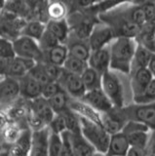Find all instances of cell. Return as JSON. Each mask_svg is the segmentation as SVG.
<instances>
[{
  "label": "cell",
  "mask_w": 155,
  "mask_h": 156,
  "mask_svg": "<svg viewBox=\"0 0 155 156\" xmlns=\"http://www.w3.org/2000/svg\"><path fill=\"white\" fill-rule=\"evenodd\" d=\"M57 81L61 84L62 89L74 99H81L87 91L84 83L82 81L81 75L67 71L64 67H62V71Z\"/></svg>",
  "instance_id": "8"
},
{
  "label": "cell",
  "mask_w": 155,
  "mask_h": 156,
  "mask_svg": "<svg viewBox=\"0 0 155 156\" xmlns=\"http://www.w3.org/2000/svg\"><path fill=\"white\" fill-rule=\"evenodd\" d=\"M36 63L37 62L34 60H31V58L17 56L12 60L6 76H10L19 79V78L23 77V75L27 74Z\"/></svg>",
  "instance_id": "20"
},
{
  "label": "cell",
  "mask_w": 155,
  "mask_h": 156,
  "mask_svg": "<svg viewBox=\"0 0 155 156\" xmlns=\"http://www.w3.org/2000/svg\"><path fill=\"white\" fill-rule=\"evenodd\" d=\"M130 146L131 144L128 140V136L124 134L122 131L112 134L110 135V140L106 155H128Z\"/></svg>",
  "instance_id": "19"
},
{
  "label": "cell",
  "mask_w": 155,
  "mask_h": 156,
  "mask_svg": "<svg viewBox=\"0 0 155 156\" xmlns=\"http://www.w3.org/2000/svg\"><path fill=\"white\" fill-rule=\"evenodd\" d=\"M88 66H89V65H88V62L87 61L81 60V58L74 57L69 54L62 67L69 72L81 75Z\"/></svg>",
  "instance_id": "31"
},
{
  "label": "cell",
  "mask_w": 155,
  "mask_h": 156,
  "mask_svg": "<svg viewBox=\"0 0 155 156\" xmlns=\"http://www.w3.org/2000/svg\"><path fill=\"white\" fill-rule=\"evenodd\" d=\"M128 119L122 110V107H113L101 113V126L110 135L122 131Z\"/></svg>",
  "instance_id": "9"
},
{
  "label": "cell",
  "mask_w": 155,
  "mask_h": 156,
  "mask_svg": "<svg viewBox=\"0 0 155 156\" xmlns=\"http://www.w3.org/2000/svg\"><path fill=\"white\" fill-rule=\"evenodd\" d=\"M122 110L128 120L139 121L146 125L150 130H155V101L122 106Z\"/></svg>",
  "instance_id": "4"
},
{
  "label": "cell",
  "mask_w": 155,
  "mask_h": 156,
  "mask_svg": "<svg viewBox=\"0 0 155 156\" xmlns=\"http://www.w3.org/2000/svg\"><path fill=\"white\" fill-rule=\"evenodd\" d=\"M88 65L92 68L104 74L105 71L110 69V45L92 50L88 60Z\"/></svg>",
  "instance_id": "12"
},
{
  "label": "cell",
  "mask_w": 155,
  "mask_h": 156,
  "mask_svg": "<svg viewBox=\"0 0 155 156\" xmlns=\"http://www.w3.org/2000/svg\"><path fill=\"white\" fill-rule=\"evenodd\" d=\"M46 29L54 35L60 43L65 44L70 34V27L66 19L62 20H48Z\"/></svg>",
  "instance_id": "21"
},
{
  "label": "cell",
  "mask_w": 155,
  "mask_h": 156,
  "mask_svg": "<svg viewBox=\"0 0 155 156\" xmlns=\"http://www.w3.org/2000/svg\"><path fill=\"white\" fill-rule=\"evenodd\" d=\"M69 100L70 96L65 90L58 92L56 95L48 99L55 113H62L65 110L69 108Z\"/></svg>",
  "instance_id": "30"
},
{
  "label": "cell",
  "mask_w": 155,
  "mask_h": 156,
  "mask_svg": "<svg viewBox=\"0 0 155 156\" xmlns=\"http://www.w3.org/2000/svg\"><path fill=\"white\" fill-rule=\"evenodd\" d=\"M128 155H135V156H144L147 155V151L145 148L136 147V146H130Z\"/></svg>",
  "instance_id": "46"
},
{
  "label": "cell",
  "mask_w": 155,
  "mask_h": 156,
  "mask_svg": "<svg viewBox=\"0 0 155 156\" xmlns=\"http://www.w3.org/2000/svg\"><path fill=\"white\" fill-rule=\"evenodd\" d=\"M154 155H155V153H154Z\"/></svg>",
  "instance_id": "49"
},
{
  "label": "cell",
  "mask_w": 155,
  "mask_h": 156,
  "mask_svg": "<svg viewBox=\"0 0 155 156\" xmlns=\"http://www.w3.org/2000/svg\"><path fill=\"white\" fill-rule=\"evenodd\" d=\"M101 89L109 98L114 107H122L125 102L124 88L115 71L109 69L103 74Z\"/></svg>",
  "instance_id": "5"
},
{
  "label": "cell",
  "mask_w": 155,
  "mask_h": 156,
  "mask_svg": "<svg viewBox=\"0 0 155 156\" xmlns=\"http://www.w3.org/2000/svg\"><path fill=\"white\" fill-rule=\"evenodd\" d=\"M65 121L66 130H69L71 133H79L81 132V123H80V117L74 110H72L70 107L62 112Z\"/></svg>",
  "instance_id": "32"
},
{
  "label": "cell",
  "mask_w": 155,
  "mask_h": 156,
  "mask_svg": "<svg viewBox=\"0 0 155 156\" xmlns=\"http://www.w3.org/2000/svg\"><path fill=\"white\" fill-rule=\"evenodd\" d=\"M16 54L19 57L34 60L37 62H43L44 52L41 49L39 42L30 36L21 34L13 40Z\"/></svg>",
  "instance_id": "6"
},
{
  "label": "cell",
  "mask_w": 155,
  "mask_h": 156,
  "mask_svg": "<svg viewBox=\"0 0 155 156\" xmlns=\"http://www.w3.org/2000/svg\"><path fill=\"white\" fill-rule=\"evenodd\" d=\"M134 102L139 104H146V102H154L155 101V78L151 80L148 86L146 87L142 94L133 99Z\"/></svg>",
  "instance_id": "37"
},
{
  "label": "cell",
  "mask_w": 155,
  "mask_h": 156,
  "mask_svg": "<svg viewBox=\"0 0 155 156\" xmlns=\"http://www.w3.org/2000/svg\"><path fill=\"white\" fill-rule=\"evenodd\" d=\"M100 1H103V0H71L69 7L71 8V11H73V10L83 11V10L95 6Z\"/></svg>",
  "instance_id": "42"
},
{
  "label": "cell",
  "mask_w": 155,
  "mask_h": 156,
  "mask_svg": "<svg viewBox=\"0 0 155 156\" xmlns=\"http://www.w3.org/2000/svg\"><path fill=\"white\" fill-rule=\"evenodd\" d=\"M80 100L89 104L95 109L100 111V113L108 111L114 107L112 102L109 100V98L106 96L104 91L101 88L86 91L85 95Z\"/></svg>",
  "instance_id": "11"
},
{
  "label": "cell",
  "mask_w": 155,
  "mask_h": 156,
  "mask_svg": "<svg viewBox=\"0 0 155 156\" xmlns=\"http://www.w3.org/2000/svg\"><path fill=\"white\" fill-rule=\"evenodd\" d=\"M131 89L133 93V99L139 96L146 89V87L151 80L153 76L151 75L147 67L139 68L131 73Z\"/></svg>",
  "instance_id": "17"
},
{
  "label": "cell",
  "mask_w": 155,
  "mask_h": 156,
  "mask_svg": "<svg viewBox=\"0 0 155 156\" xmlns=\"http://www.w3.org/2000/svg\"><path fill=\"white\" fill-rule=\"evenodd\" d=\"M62 135V155H73V148H72V140H71V132L69 130L64 131Z\"/></svg>",
  "instance_id": "43"
},
{
  "label": "cell",
  "mask_w": 155,
  "mask_h": 156,
  "mask_svg": "<svg viewBox=\"0 0 155 156\" xmlns=\"http://www.w3.org/2000/svg\"><path fill=\"white\" fill-rule=\"evenodd\" d=\"M38 42H39V45L43 50V52L46 50H49L50 48L54 47L57 45V44L60 43L59 40H58V39L53 35L49 30H47V29L45 30L44 34H43L41 39Z\"/></svg>",
  "instance_id": "40"
},
{
  "label": "cell",
  "mask_w": 155,
  "mask_h": 156,
  "mask_svg": "<svg viewBox=\"0 0 155 156\" xmlns=\"http://www.w3.org/2000/svg\"><path fill=\"white\" fill-rule=\"evenodd\" d=\"M17 57L13 40L6 37H1L0 40V58H14Z\"/></svg>",
  "instance_id": "35"
},
{
  "label": "cell",
  "mask_w": 155,
  "mask_h": 156,
  "mask_svg": "<svg viewBox=\"0 0 155 156\" xmlns=\"http://www.w3.org/2000/svg\"><path fill=\"white\" fill-rule=\"evenodd\" d=\"M69 107L72 110H74L80 117H83V118L101 125V113L84 101L70 97Z\"/></svg>",
  "instance_id": "16"
},
{
  "label": "cell",
  "mask_w": 155,
  "mask_h": 156,
  "mask_svg": "<svg viewBox=\"0 0 155 156\" xmlns=\"http://www.w3.org/2000/svg\"><path fill=\"white\" fill-rule=\"evenodd\" d=\"M80 123L82 134L96 148L97 153L106 155L110 140V134L100 124L83 117H80Z\"/></svg>",
  "instance_id": "3"
},
{
  "label": "cell",
  "mask_w": 155,
  "mask_h": 156,
  "mask_svg": "<svg viewBox=\"0 0 155 156\" xmlns=\"http://www.w3.org/2000/svg\"><path fill=\"white\" fill-rule=\"evenodd\" d=\"M126 3H132V0H103V1H100V3L95 5V6L83 10V11L94 17H98L100 14L109 12L111 10H113Z\"/></svg>",
  "instance_id": "26"
},
{
  "label": "cell",
  "mask_w": 155,
  "mask_h": 156,
  "mask_svg": "<svg viewBox=\"0 0 155 156\" xmlns=\"http://www.w3.org/2000/svg\"><path fill=\"white\" fill-rule=\"evenodd\" d=\"M0 96L2 104H9L21 95L19 79L10 76H2L0 85Z\"/></svg>",
  "instance_id": "15"
},
{
  "label": "cell",
  "mask_w": 155,
  "mask_h": 156,
  "mask_svg": "<svg viewBox=\"0 0 155 156\" xmlns=\"http://www.w3.org/2000/svg\"><path fill=\"white\" fill-rule=\"evenodd\" d=\"M69 7L65 2L61 0H52L46 7V15L48 20L66 19L69 15Z\"/></svg>",
  "instance_id": "27"
},
{
  "label": "cell",
  "mask_w": 155,
  "mask_h": 156,
  "mask_svg": "<svg viewBox=\"0 0 155 156\" xmlns=\"http://www.w3.org/2000/svg\"><path fill=\"white\" fill-rule=\"evenodd\" d=\"M30 111L39 117L46 125L50 123L56 114L48 99L42 96L30 101Z\"/></svg>",
  "instance_id": "18"
},
{
  "label": "cell",
  "mask_w": 155,
  "mask_h": 156,
  "mask_svg": "<svg viewBox=\"0 0 155 156\" xmlns=\"http://www.w3.org/2000/svg\"><path fill=\"white\" fill-rule=\"evenodd\" d=\"M82 81L86 87L87 91L99 89L101 88V80H103V74H100L99 71H97L91 66H88L81 74Z\"/></svg>",
  "instance_id": "29"
},
{
  "label": "cell",
  "mask_w": 155,
  "mask_h": 156,
  "mask_svg": "<svg viewBox=\"0 0 155 156\" xmlns=\"http://www.w3.org/2000/svg\"><path fill=\"white\" fill-rule=\"evenodd\" d=\"M48 127L51 130L53 133H58V134H62V132L66 130V126H65V121L64 116L62 113H56L54 118L51 120V122L48 124Z\"/></svg>",
  "instance_id": "38"
},
{
  "label": "cell",
  "mask_w": 155,
  "mask_h": 156,
  "mask_svg": "<svg viewBox=\"0 0 155 156\" xmlns=\"http://www.w3.org/2000/svg\"><path fill=\"white\" fill-rule=\"evenodd\" d=\"M148 1H150V0H132V3L133 4H136V5H143L145 3H147Z\"/></svg>",
  "instance_id": "48"
},
{
  "label": "cell",
  "mask_w": 155,
  "mask_h": 156,
  "mask_svg": "<svg viewBox=\"0 0 155 156\" xmlns=\"http://www.w3.org/2000/svg\"><path fill=\"white\" fill-rule=\"evenodd\" d=\"M62 89V87L61 84L56 80L50 81L49 83H47L42 88V97L46 98V99H50L51 97L56 95L58 92H60Z\"/></svg>",
  "instance_id": "41"
},
{
  "label": "cell",
  "mask_w": 155,
  "mask_h": 156,
  "mask_svg": "<svg viewBox=\"0 0 155 156\" xmlns=\"http://www.w3.org/2000/svg\"><path fill=\"white\" fill-rule=\"evenodd\" d=\"M116 38L113 29L107 23L99 21L95 23L88 37V42L92 50L106 47Z\"/></svg>",
  "instance_id": "7"
},
{
  "label": "cell",
  "mask_w": 155,
  "mask_h": 156,
  "mask_svg": "<svg viewBox=\"0 0 155 156\" xmlns=\"http://www.w3.org/2000/svg\"><path fill=\"white\" fill-rule=\"evenodd\" d=\"M150 132L151 131H142L127 135L131 146H136V147H142L146 149L150 136Z\"/></svg>",
  "instance_id": "33"
},
{
  "label": "cell",
  "mask_w": 155,
  "mask_h": 156,
  "mask_svg": "<svg viewBox=\"0 0 155 156\" xmlns=\"http://www.w3.org/2000/svg\"><path fill=\"white\" fill-rule=\"evenodd\" d=\"M28 73H30L31 76L34 77L36 80L39 81L43 86H44L45 84H47V83H49L50 81H53L50 78L49 74L47 73L45 67H44V65H43L42 62H37L36 65L30 70Z\"/></svg>",
  "instance_id": "36"
},
{
  "label": "cell",
  "mask_w": 155,
  "mask_h": 156,
  "mask_svg": "<svg viewBox=\"0 0 155 156\" xmlns=\"http://www.w3.org/2000/svg\"><path fill=\"white\" fill-rule=\"evenodd\" d=\"M142 131H151V130L145 124L135 120H128L122 130V132L126 135L136 133V132H142Z\"/></svg>",
  "instance_id": "39"
},
{
  "label": "cell",
  "mask_w": 155,
  "mask_h": 156,
  "mask_svg": "<svg viewBox=\"0 0 155 156\" xmlns=\"http://www.w3.org/2000/svg\"><path fill=\"white\" fill-rule=\"evenodd\" d=\"M45 30L46 23H43L40 20H31V21L26 22V26L23 27L22 30V34L39 41Z\"/></svg>",
  "instance_id": "28"
},
{
  "label": "cell",
  "mask_w": 155,
  "mask_h": 156,
  "mask_svg": "<svg viewBox=\"0 0 155 156\" xmlns=\"http://www.w3.org/2000/svg\"><path fill=\"white\" fill-rule=\"evenodd\" d=\"M21 135V131L19 130L17 127H9L8 129H6V141L9 144H13L19 138V136Z\"/></svg>",
  "instance_id": "45"
},
{
  "label": "cell",
  "mask_w": 155,
  "mask_h": 156,
  "mask_svg": "<svg viewBox=\"0 0 155 156\" xmlns=\"http://www.w3.org/2000/svg\"><path fill=\"white\" fill-rule=\"evenodd\" d=\"M43 65H44V67L47 71V73L49 74L50 78L52 80H58L59 77L61 75V73L62 71V66H56L54 63H51V62H42Z\"/></svg>",
  "instance_id": "44"
},
{
  "label": "cell",
  "mask_w": 155,
  "mask_h": 156,
  "mask_svg": "<svg viewBox=\"0 0 155 156\" xmlns=\"http://www.w3.org/2000/svg\"><path fill=\"white\" fill-rule=\"evenodd\" d=\"M72 148H73V155H94L98 154L97 150L90 141L87 140L82 132L79 133H71Z\"/></svg>",
  "instance_id": "24"
},
{
  "label": "cell",
  "mask_w": 155,
  "mask_h": 156,
  "mask_svg": "<svg viewBox=\"0 0 155 156\" xmlns=\"http://www.w3.org/2000/svg\"><path fill=\"white\" fill-rule=\"evenodd\" d=\"M69 55V51L66 44L59 43L56 46L50 48L49 50L44 51L43 62L54 63V65L59 66H64Z\"/></svg>",
  "instance_id": "22"
},
{
  "label": "cell",
  "mask_w": 155,
  "mask_h": 156,
  "mask_svg": "<svg viewBox=\"0 0 155 156\" xmlns=\"http://www.w3.org/2000/svg\"><path fill=\"white\" fill-rule=\"evenodd\" d=\"M51 130L46 126L44 128L33 130L31 134V148L30 155L42 156L49 155V139Z\"/></svg>",
  "instance_id": "10"
},
{
  "label": "cell",
  "mask_w": 155,
  "mask_h": 156,
  "mask_svg": "<svg viewBox=\"0 0 155 156\" xmlns=\"http://www.w3.org/2000/svg\"><path fill=\"white\" fill-rule=\"evenodd\" d=\"M138 41L132 37H116L110 44V69L130 74Z\"/></svg>",
  "instance_id": "1"
},
{
  "label": "cell",
  "mask_w": 155,
  "mask_h": 156,
  "mask_svg": "<svg viewBox=\"0 0 155 156\" xmlns=\"http://www.w3.org/2000/svg\"><path fill=\"white\" fill-rule=\"evenodd\" d=\"M126 4L121 5L109 12L99 15L98 19L100 21L107 23L113 29L116 37L137 38L142 27L134 23L130 20L127 12H126Z\"/></svg>",
  "instance_id": "2"
},
{
  "label": "cell",
  "mask_w": 155,
  "mask_h": 156,
  "mask_svg": "<svg viewBox=\"0 0 155 156\" xmlns=\"http://www.w3.org/2000/svg\"><path fill=\"white\" fill-rule=\"evenodd\" d=\"M31 134L32 130H23L15 143L11 144L9 148L10 155H27L30 152L31 148Z\"/></svg>",
  "instance_id": "23"
},
{
  "label": "cell",
  "mask_w": 155,
  "mask_h": 156,
  "mask_svg": "<svg viewBox=\"0 0 155 156\" xmlns=\"http://www.w3.org/2000/svg\"><path fill=\"white\" fill-rule=\"evenodd\" d=\"M147 68L149 69L151 75L153 76V78H155V53L153 54V56L150 58V62L147 66Z\"/></svg>",
  "instance_id": "47"
},
{
  "label": "cell",
  "mask_w": 155,
  "mask_h": 156,
  "mask_svg": "<svg viewBox=\"0 0 155 156\" xmlns=\"http://www.w3.org/2000/svg\"><path fill=\"white\" fill-rule=\"evenodd\" d=\"M19 82H20L21 96L23 98L31 101L42 96L43 85L30 73L19 78Z\"/></svg>",
  "instance_id": "14"
},
{
  "label": "cell",
  "mask_w": 155,
  "mask_h": 156,
  "mask_svg": "<svg viewBox=\"0 0 155 156\" xmlns=\"http://www.w3.org/2000/svg\"><path fill=\"white\" fill-rule=\"evenodd\" d=\"M62 135L51 132L49 139V155L50 156H59L62 155Z\"/></svg>",
  "instance_id": "34"
},
{
  "label": "cell",
  "mask_w": 155,
  "mask_h": 156,
  "mask_svg": "<svg viewBox=\"0 0 155 156\" xmlns=\"http://www.w3.org/2000/svg\"><path fill=\"white\" fill-rule=\"evenodd\" d=\"M65 44H66L67 48H69L70 55L88 62L89 57L92 52V49L89 45L88 39L80 38L77 35H75L73 32L70 31L69 37L67 39Z\"/></svg>",
  "instance_id": "13"
},
{
  "label": "cell",
  "mask_w": 155,
  "mask_h": 156,
  "mask_svg": "<svg viewBox=\"0 0 155 156\" xmlns=\"http://www.w3.org/2000/svg\"><path fill=\"white\" fill-rule=\"evenodd\" d=\"M153 52L148 50L147 48L143 46L142 44L138 43L137 49H136L135 55L132 61V66H131V73L139 69V68L147 67L150 62V58L153 56ZM130 73V74H131Z\"/></svg>",
  "instance_id": "25"
}]
</instances>
